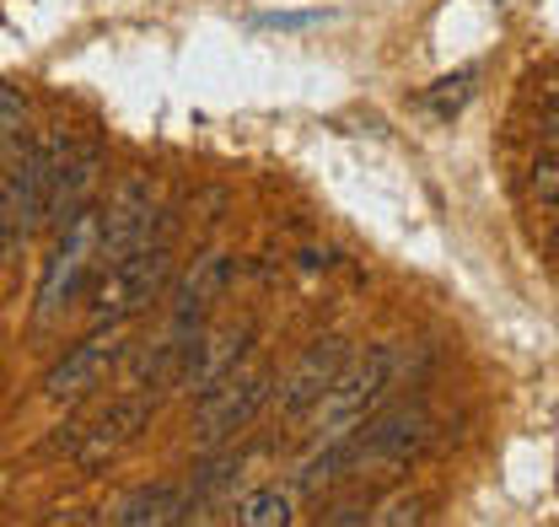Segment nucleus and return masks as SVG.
<instances>
[{"label":"nucleus","mask_w":559,"mask_h":527,"mask_svg":"<svg viewBox=\"0 0 559 527\" xmlns=\"http://www.w3.org/2000/svg\"><path fill=\"white\" fill-rule=\"evenodd\" d=\"M97 269H103V274H97V285H92V318H97V324H124V318L145 313V307L167 291L173 248H167L162 237H151V243L130 248L124 259L97 264Z\"/></svg>","instance_id":"f257e3e1"},{"label":"nucleus","mask_w":559,"mask_h":527,"mask_svg":"<svg viewBox=\"0 0 559 527\" xmlns=\"http://www.w3.org/2000/svg\"><path fill=\"white\" fill-rule=\"evenodd\" d=\"M393 372H399V350H393V344H371L355 366L345 361V372L334 377V388L312 403V414H318V442H340V436H349V431L388 398Z\"/></svg>","instance_id":"f03ea898"},{"label":"nucleus","mask_w":559,"mask_h":527,"mask_svg":"<svg viewBox=\"0 0 559 527\" xmlns=\"http://www.w3.org/2000/svg\"><path fill=\"white\" fill-rule=\"evenodd\" d=\"M92 269H97V204L75 210L66 226H60V237H55V254H49L44 280H38V307H33L38 329H49L55 318H66V307L86 291Z\"/></svg>","instance_id":"7ed1b4c3"},{"label":"nucleus","mask_w":559,"mask_h":527,"mask_svg":"<svg viewBox=\"0 0 559 527\" xmlns=\"http://www.w3.org/2000/svg\"><path fill=\"white\" fill-rule=\"evenodd\" d=\"M275 394V377L270 372H237V377H226L215 394H205L200 403V453H215V447H226L231 436H242L259 414H264V403Z\"/></svg>","instance_id":"20e7f679"},{"label":"nucleus","mask_w":559,"mask_h":527,"mask_svg":"<svg viewBox=\"0 0 559 527\" xmlns=\"http://www.w3.org/2000/svg\"><path fill=\"white\" fill-rule=\"evenodd\" d=\"M124 350H130V339L119 333V324H97L86 339H75L66 355L49 366L44 394L55 398V403H75V398H86L103 377H108V366H114Z\"/></svg>","instance_id":"39448f33"},{"label":"nucleus","mask_w":559,"mask_h":527,"mask_svg":"<svg viewBox=\"0 0 559 527\" xmlns=\"http://www.w3.org/2000/svg\"><path fill=\"white\" fill-rule=\"evenodd\" d=\"M151 232H156V189L135 173L114 189L108 210H97V264L124 259L130 248L151 243Z\"/></svg>","instance_id":"423d86ee"},{"label":"nucleus","mask_w":559,"mask_h":527,"mask_svg":"<svg viewBox=\"0 0 559 527\" xmlns=\"http://www.w3.org/2000/svg\"><path fill=\"white\" fill-rule=\"evenodd\" d=\"M226 285H231V254H221V248H205L200 259L183 269V280L173 291V329H167L178 339V350H189L200 339L210 307L226 296Z\"/></svg>","instance_id":"0eeeda50"},{"label":"nucleus","mask_w":559,"mask_h":527,"mask_svg":"<svg viewBox=\"0 0 559 527\" xmlns=\"http://www.w3.org/2000/svg\"><path fill=\"white\" fill-rule=\"evenodd\" d=\"M349 361V339L345 333H323V339H312L307 350H301V361L290 366V377L280 383V420H307L312 414V403L334 388V377L345 372Z\"/></svg>","instance_id":"6e6552de"},{"label":"nucleus","mask_w":559,"mask_h":527,"mask_svg":"<svg viewBox=\"0 0 559 527\" xmlns=\"http://www.w3.org/2000/svg\"><path fill=\"white\" fill-rule=\"evenodd\" d=\"M248 350H253V324H231V329H215L183 350V361H178V388H189V394H215L226 377H237L242 372V361H248Z\"/></svg>","instance_id":"1a4fd4ad"},{"label":"nucleus","mask_w":559,"mask_h":527,"mask_svg":"<svg viewBox=\"0 0 559 527\" xmlns=\"http://www.w3.org/2000/svg\"><path fill=\"white\" fill-rule=\"evenodd\" d=\"M156 420V398H145V394H130V398H119V403H108L86 431H81V442H75V468H103L108 458H119L130 442H140L145 436V425Z\"/></svg>","instance_id":"9d476101"},{"label":"nucleus","mask_w":559,"mask_h":527,"mask_svg":"<svg viewBox=\"0 0 559 527\" xmlns=\"http://www.w3.org/2000/svg\"><path fill=\"white\" fill-rule=\"evenodd\" d=\"M97 178H103V145H97V140L70 145L66 140V156H60V173H55V189H49V215H44V226L60 232L75 210H86Z\"/></svg>","instance_id":"9b49d317"},{"label":"nucleus","mask_w":559,"mask_h":527,"mask_svg":"<svg viewBox=\"0 0 559 527\" xmlns=\"http://www.w3.org/2000/svg\"><path fill=\"white\" fill-rule=\"evenodd\" d=\"M189 517H194V495H189L183 484H173V479L145 484V490L124 495V501L108 512L114 527H173V523H189Z\"/></svg>","instance_id":"f8f14e48"},{"label":"nucleus","mask_w":559,"mask_h":527,"mask_svg":"<svg viewBox=\"0 0 559 527\" xmlns=\"http://www.w3.org/2000/svg\"><path fill=\"white\" fill-rule=\"evenodd\" d=\"M296 517V501H290V490H280V484H259V490H248L237 506H231V523L237 527H285Z\"/></svg>","instance_id":"ddd939ff"},{"label":"nucleus","mask_w":559,"mask_h":527,"mask_svg":"<svg viewBox=\"0 0 559 527\" xmlns=\"http://www.w3.org/2000/svg\"><path fill=\"white\" fill-rule=\"evenodd\" d=\"M27 140V97L0 81V156H11Z\"/></svg>","instance_id":"4468645a"},{"label":"nucleus","mask_w":559,"mask_h":527,"mask_svg":"<svg viewBox=\"0 0 559 527\" xmlns=\"http://www.w3.org/2000/svg\"><path fill=\"white\" fill-rule=\"evenodd\" d=\"M533 195H538V204H544V210H555V199H559V162H555V140H544V156L533 162Z\"/></svg>","instance_id":"2eb2a0df"},{"label":"nucleus","mask_w":559,"mask_h":527,"mask_svg":"<svg viewBox=\"0 0 559 527\" xmlns=\"http://www.w3.org/2000/svg\"><path fill=\"white\" fill-rule=\"evenodd\" d=\"M371 523H382V527L425 523V501H419V495H409V501H388L382 512H371Z\"/></svg>","instance_id":"dca6fc26"},{"label":"nucleus","mask_w":559,"mask_h":527,"mask_svg":"<svg viewBox=\"0 0 559 527\" xmlns=\"http://www.w3.org/2000/svg\"><path fill=\"white\" fill-rule=\"evenodd\" d=\"M318 22H329L323 11H275V16H259L253 27H280V33H301V27H318Z\"/></svg>","instance_id":"f3484780"},{"label":"nucleus","mask_w":559,"mask_h":527,"mask_svg":"<svg viewBox=\"0 0 559 527\" xmlns=\"http://www.w3.org/2000/svg\"><path fill=\"white\" fill-rule=\"evenodd\" d=\"M371 512L366 506H334V512H323V523H366Z\"/></svg>","instance_id":"a211bd4d"}]
</instances>
